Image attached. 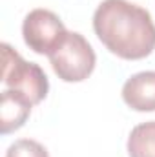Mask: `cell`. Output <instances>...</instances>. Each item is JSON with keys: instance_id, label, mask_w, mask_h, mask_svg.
I'll use <instances>...</instances> for the list:
<instances>
[{"instance_id": "ba28073f", "label": "cell", "mask_w": 155, "mask_h": 157, "mask_svg": "<svg viewBox=\"0 0 155 157\" xmlns=\"http://www.w3.org/2000/svg\"><path fill=\"white\" fill-rule=\"evenodd\" d=\"M6 157H49V154L44 148V144H40L39 141L18 139L7 148Z\"/></svg>"}, {"instance_id": "277c9868", "label": "cell", "mask_w": 155, "mask_h": 157, "mask_svg": "<svg viewBox=\"0 0 155 157\" xmlns=\"http://www.w3.org/2000/svg\"><path fill=\"white\" fill-rule=\"evenodd\" d=\"M68 29L59 15L49 9H33L22 22V37L29 49L39 55H51L66 39Z\"/></svg>"}, {"instance_id": "6da1fadb", "label": "cell", "mask_w": 155, "mask_h": 157, "mask_svg": "<svg viewBox=\"0 0 155 157\" xmlns=\"http://www.w3.org/2000/svg\"><path fill=\"white\" fill-rule=\"evenodd\" d=\"M99 40L124 60H141L155 49V24L150 11L128 0H104L93 13Z\"/></svg>"}, {"instance_id": "3957f363", "label": "cell", "mask_w": 155, "mask_h": 157, "mask_svg": "<svg viewBox=\"0 0 155 157\" xmlns=\"http://www.w3.org/2000/svg\"><path fill=\"white\" fill-rule=\"evenodd\" d=\"M49 62L60 80L82 82L93 73L97 55L80 33L68 31L62 44L49 55Z\"/></svg>"}, {"instance_id": "52a82bcc", "label": "cell", "mask_w": 155, "mask_h": 157, "mask_svg": "<svg viewBox=\"0 0 155 157\" xmlns=\"http://www.w3.org/2000/svg\"><path fill=\"white\" fill-rule=\"evenodd\" d=\"M130 157H155V121L137 124L126 143Z\"/></svg>"}, {"instance_id": "5b68a950", "label": "cell", "mask_w": 155, "mask_h": 157, "mask_svg": "<svg viewBox=\"0 0 155 157\" xmlns=\"http://www.w3.org/2000/svg\"><path fill=\"white\" fill-rule=\"evenodd\" d=\"M122 101L135 112H155V71H141L122 86Z\"/></svg>"}, {"instance_id": "7a4b0ae2", "label": "cell", "mask_w": 155, "mask_h": 157, "mask_svg": "<svg viewBox=\"0 0 155 157\" xmlns=\"http://www.w3.org/2000/svg\"><path fill=\"white\" fill-rule=\"evenodd\" d=\"M2 84L18 91L33 106L42 102L49 91V80L44 70L35 62L24 60L9 44H2Z\"/></svg>"}, {"instance_id": "8992f818", "label": "cell", "mask_w": 155, "mask_h": 157, "mask_svg": "<svg viewBox=\"0 0 155 157\" xmlns=\"http://www.w3.org/2000/svg\"><path fill=\"white\" fill-rule=\"evenodd\" d=\"M31 108H33V104L24 95L6 88L2 91V99H0V132L4 135H7L15 130L22 128L31 113Z\"/></svg>"}]
</instances>
